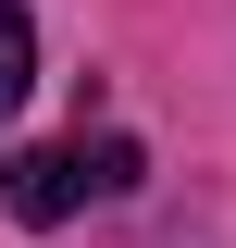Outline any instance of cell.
Returning a JSON list of instances; mask_svg holds the SVG:
<instances>
[{"label": "cell", "mask_w": 236, "mask_h": 248, "mask_svg": "<svg viewBox=\"0 0 236 248\" xmlns=\"http://www.w3.org/2000/svg\"><path fill=\"white\" fill-rule=\"evenodd\" d=\"M25 87H37V25H25V0H0V124L25 112Z\"/></svg>", "instance_id": "obj_2"}, {"label": "cell", "mask_w": 236, "mask_h": 248, "mask_svg": "<svg viewBox=\"0 0 236 248\" xmlns=\"http://www.w3.org/2000/svg\"><path fill=\"white\" fill-rule=\"evenodd\" d=\"M75 199H87V161H75V149H13V161H0V211H13V223H62Z\"/></svg>", "instance_id": "obj_1"}, {"label": "cell", "mask_w": 236, "mask_h": 248, "mask_svg": "<svg viewBox=\"0 0 236 248\" xmlns=\"http://www.w3.org/2000/svg\"><path fill=\"white\" fill-rule=\"evenodd\" d=\"M75 161H87L100 199H124V186H137V137H100V149H75Z\"/></svg>", "instance_id": "obj_3"}]
</instances>
